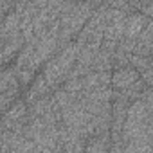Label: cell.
Returning a JSON list of instances; mask_svg holds the SVG:
<instances>
[{
    "label": "cell",
    "instance_id": "obj_1",
    "mask_svg": "<svg viewBox=\"0 0 153 153\" xmlns=\"http://www.w3.org/2000/svg\"><path fill=\"white\" fill-rule=\"evenodd\" d=\"M151 87L128 105L121 130V151H151Z\"/></svg>",
    "mask_w": 153,
    "mask_h": 153
},
{
    "label": "cell",
    "instance_id": "obj_2",
    "mask_svg": "<svg viewBox=\"0 0 153 153\" xmlns=\"http://www.w3.org/2000/svg\"><path fill=\"white\" fill-rule=\"evenodd\" d=\"M59 49L58 45V22L52 24L49 29H45L40 34H33L29 40H25L24 47L15 58V70L18 76L20 87H27L38 70L45 65L47 59L52 58V54Z\"/></svg>",
    "mask_w": 153,
    "mask_h": 153
},
{
    "label": "cell",
    "instance_id": "obj_3",
    "mask_svg": "<svg viewBox=\"0 0 153 153\" xmlns=\"http://www.w3.org/2000/svg\"><path fill=\"white\" fill-rule=\"evenodd\" d=\"M94 9L96 7L90 4L68 2V6L63 9V13L58 18V45L59 47L74 42V38L83 29L85 22L90 18Z\"/></svg>",
    "mask_w": 153,
    "mask_h": 153
},
{
    "label": "cell",
    "instance_id": "obj_4",
    "mask_svg": "<svg viewBox=\"0 0 153 153\" xmlns=\"http://www.w3.org/2000/svg\"><path fill=\"white\" fill-rule=\"evenodd\" d=\"M76 54H78V45L76 42H70L63 47H59L51 59L45 61V65L42 67L40 76L47 81V85L54 90L58 87H61L67 79V76L76 61Z\"/></svg>",
    "mask_w": 153,
    "mask_h": 153
},
{
    "label": "cell",
    "instance_id": "obj_5",
    "mask_svg": "<svg viewBox=\"0 0 153 153\" xmlns=\"http://www.w3.org/2000/svg\"><path fill=\"white\" fill-rule=\"evenodd\" d=\"M27 103L24 99H13V103L7 106V110L0 117V124H2L7 131L15 133H24V128L27 124Z\"/></svg>",
    "mask_w": 153,
    "mask_h": 153
},
{
    "label": "cell",
    "instance_id": "obj_6",
    "mask_svg": "<svg viewBox=\"0 0 153 153\" xmlns=\"http://www.w3.org/2000/svg\"><path fill=\"white\" fill-rule=\"evenodd\" d=\"M140 79L139 72L126 65V67H119V68H112V76H110V88L114 92H126L128 88H131L137 81Z\"/></svg>",
    "mask_w": 153,
    "mask_h": 153
},
{
    "label": "cell",
    "instance_id": "obj_7",
    "mask_svg": "<svg viewBox=\"0 0 153 153\" xmlns=\"http://www.w3.org/2000/svg\"><path fill=\"white\" fill-rule=\"evenodd\" d=\"M20 81H18V76L15 67H4L0 70V94L7 96L9 99H15L20 92Z\"/></svg>",
    "mask_w": 153,
    "mask_h": 153
},
{
    "label": "cell",
    "instance_id": "obj_8",
    "mask_svg": "<svg viewBox=\"0 0 153 153\" xmlns=\"http://www.w3.org/2000/svg\"><path fill=\"white\" fill-rule=\"evenodd\" d=\"M20 0H0V20H4L15 7Z\"/></svg>",
    "mask_w": 153,
    "mask_h": 153
},
{
    "label": "cell",
    "instance_id": "obj_9",
    "mask_svg": "<svg viewBox=\"0 0 153 153\" xmlns=\"http://www.w3.org/2000/svg\"><path fill=\"white\" fill-rule=\"evenodd\" d=\"M13 103V99H9L7 96H2V94H0V117H2V114L7 110V106Z\"/></svg>",
    "mask_w": 153,
    "mask_h": 153
},
{
    "label": "cell",
    "instance_id": "obj_10",
    "mask_svg": "<svg viewBox=\"0 0 153 153\" xmlns=\"http://www.w3.org/2000/svg\"><path fill=\"white\" fill-rule=\"evenodd\" d=\"M70 2H83V4H90V6L97 7V6H101L105 2V0H70Z\"/></svg>",
    "mask_w": 153,
    "mask_h": 153
},
{
    "label": "cell",
    "instance_id": "obj_11",
    "mask_svg": "<svg viewBox=\"0 0 153 153\" xmlns=\"http://www.w3.org/2000/svg\"><path fill=\"white\" fill-rule=\"evenodd\" d=\"M126 2H128V4H130V6H131V9H133V11H135V4H137V2H139V0H126Z\"/></svg>",
    "mask_w": 153,
    "mask_h": 153
}]
</instances>
